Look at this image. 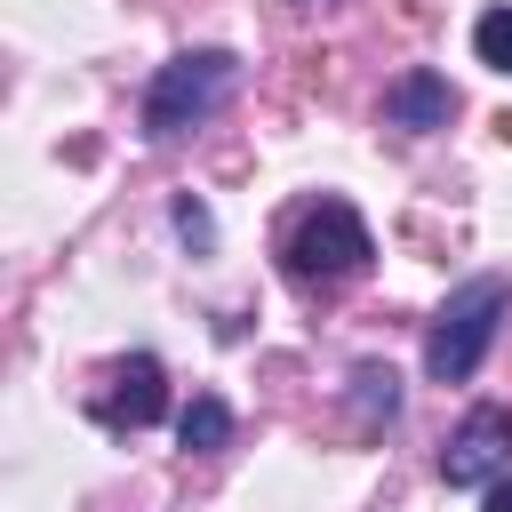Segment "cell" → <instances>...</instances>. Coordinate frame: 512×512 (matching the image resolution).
I'll return each mask as SVG.
<instances>
[{
  "label": "cell",
  "mask_w": 512,
  "mask_h": 512,
  "mask_svg": "<svg viewBox=\"0 0 512 512\" xmlns=\"http://www.w3.org/2000/svg\"><path fill=\"white\" fill-rule=\"evenodd\" d=\"M368 264H376L368 216H360L352 200H336V192L304 200V208L288 216V232H280V272H288L296 288H336V280H360Z\"/></svg>",
  "instance_id": "1"
},
{
  "label": "cell",
  "mask_w": 512,
  "mask_h": 512,
  "mask_svg": "<svg viewBox=\"0 0 512 512\" xmlns=\"http://www.w3.org/2000/svg\"><path fill=\"white\" fill-rule=\"evenodd\" d=\"M504 312H512L504 272H472L464 288H448V304L424 328V376L432 384H472L488 344H496V328H504Z\"/></svg>",
  "instance_id": "2"
},
{
  "label": "cell",
  "mask_w": 512,
  "mask_h": 512,
  "mask_svg": "<svg viewBox=\"0 0 512 512\" xmlns=\"http://www.w3.org/2000/svg\"><path fill=\"white\" fill-rule=\"evenodd\" d=\"M232 88H240V56L232 48H184V56H168L152 72V88H144V136L168 144V136L216 120Z\"/></svg>",
  "instance_id": "3"
},
{
  "label": "cell",
  "mask_w": 512,
  "mask_h": 512,
  "mask_svg": "<svg viewBox=\"0 0 512 512\" xmlns=\"http://www.w3.org/2000/svg\"><path fill=\"white\" fill-rule=\"evenodd\" d=\"M504 472H512V408L480 400V408L448 432V448H440V480H448V488H496Z\"/></svg>",
  "instance_id": "4"
},
{
  "label": "cell",
  "mask_w": 512,
  "mask_h": 512,
  "mask_svg": "<svg viewBox=\"0 0 512 512\" xmlns=\"http://www.w3.org/2000/svg\"><path fill=\"white\" fill-rule=\"evenodd\" d=\"M88 416H96L104 432H144V424H160V416H168V376H160V360H152V352L112 360L104 384L88 392Z\"/></svg>",
  "instance_id": "5"
},
{
  "label": "cell",
  "mask_w": 512,
  "mask_h": 512,
  "mask_svg": "<svg viewBox=\"0 0 512 512\" xmlns=\"http://www.w3.org/2000/svg\"><path fill=\"white\" fill-rule=\"evenodd\" d=\"M448 112H456V88H448V72H432V64H408V72L384 88V120L408 128V136L448 128Z\"/></svg>",
  "instance_id": "6"
},
{
  "label": "cell",
  "mask_w": 512,
  "mask_h": 512,
  "mask_svg": "<svg viewBox=\"0 0 512 512\" xmlns=\"http://www.w3.org/2000/svg\"><path fill=\"white\" fill-rule=\"evenodd\" d=\"M176 440H184L192 456H216V448H232V408H224L216 392H192V400H184V416H176Z\"/></svg>",
  "instance_id": "7"
},
{
  "label": "cell",
  "mask_w": 512,
  "mask_h": 512,
  "mask_svg": "<svg viewBox=\"0 0 512 512\" xmlns=\"http://www.w3.org/2000/svg\"><path fill=\"white\" fill-rule=\"evenodd\" d=\"M352 400H360L368 424H392V416H400V376L376 368V360H360V368H352Z\"/></svg>",
  "instance_id": "8"
},
{
  "label": "cell",
  "mask_w": 512,
  "mask_h": 512,
  "mask_svg": "<svg viewBox=\"0 0 512 512\" xmlns=\"http://www.w3.org/2000/svg\"><path fill=\"white\" fill-rule=\"evenodd\" d=\"M472 56H480L488 72H512V8H480V24H472Z\"/></svg>",
  "instance_id": "9"
},
{
  "label": "cell",
  "mask_w": 512,
  "mask_h": 512,
  "mask_svg": "<svg viewBox=\"0 0 512 512\" xmlns=\"http://www.w3.org/2000/svg\"><path fill=\"white\" fill-rule=\"evenodd\" d=\"M176 232H184V240H200V248H208V208H192V200H176Z\"/></svg>",
  "instance_id": "10"
},
{
  "label": "cell",
  "mask_w": 512,
  "mask_h": 512,
  "mask_svg": "<svg viewBox=\"0 0 512 512\" xmlns=\"http://www.w3.org/2000/svg\"><path fill=\"white\" fill-rule=\"evenodd\" d=\"M480 496H488V512H512V472H504L496 488H480Z\"/></svg>",
  "instance_id": "11"
}]
</instances>
